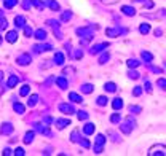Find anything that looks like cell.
Masks as SVG:
<instances>
[{
	"instance_id": "23",
	"label": "cell",
	"mask_w": 166,
	"mask_h": 156,
	"mask_svg": "<svg viewBox=\"0 0 166 156\" xmlns=\"http://www.w3.org/2000/svg\"><path fill=\"white\" fill-rule=\"evenodd\" d=\"M15 26L18 27V29H22V27L26 26V18L24 16H16L15 18Z\"/></svg>"
},
{
	"instance_id": "39",
	"label": "cell",
	"mask_w": 166,
	"mask_h": 156,
	"mask_svg": "<svg viewBox=\"0 0 166 156\" xmlns=\"http://www.w3.org/2000/svg\"><path fill=\"white\" fill-rule=\"evenodd\" d=\"M109 59H110V54H109V53H104V54L101 56V58H99V64H101V65H104Z\"/></svg>"
},
{
	"instance_id": "59",
	"label": "cell",
	"mask_w": 166,
	"mask_h": 156,
	"mask_svg": "<svg viewBox=\"0 0 166 156\" xmlns=\"http://www.w3.org/2000/svg\"><path fill=\"white\" fill-rule=\"evenodd\" d=\"M161 34H163V31H161V29H157V31H155V35H157V37H160Z\"/></svg>"
},
{
	"instance_id": "60",
	"label": "cell",
	"mask_w": 166,
	"mask_h": 156,
	"mask_svg": "<svg viewBox=\"0 0 166 156\" xmlns=\"http://www.w3.org/2000/svg\"><path fill=\"white\" fill-rule=\"evenodd\" d=\"M54 81V77H50L48 80H46V84H50V83H53Z\"/></svg>"
},
{
	"instance_id": "29",
	"label": "cell",
	"mask_w": 166,
	"mask_h": 156,
	"mask_svg": "<svg viewBox=\"0 0 166 156\" xmlns=\"http://www.w3.org/2000/svg\"><path fill=\"white\" fill-rule=\"evenodd\" d=\"M29 92H31V86H29V84H24V86H21V89H19V96H21V97L29 96Z\"/></svg>"
},
{
	"instance_id": "17",
	"label": "cell",
	"mask_w": 166,
	"mask_h": 156,
	"mask_svg": "<svg viewBox=\"0 0 166 156\" xmlns=\"http://www.w3.org/2000/svg\"><path fill=\"white\" fill-rule=\"evenodd\" d=\"M94 124L93 123H86L85 126H83V132H85L86 135H91V134H94Z\"/></svg>"
},
{
	"instance_id": "63",
	"label": "cell",
	"mask_w": 166,
	"mask_h": 156,
	"mask_svg": "<svg viewBox=\"0 0 166 156\" xmlns=\"http://www.w3.org/2000/svg\"><path fill=\"white\" fill-rule=\"evenodd\" d=\"M2 41H3V40H2V35H0V45H2Z\"/></svg>"
},
{
	"instance_id": "25",
	"label": "cell",
	"mask_w": 166,
	"mask_h": 156,
	"mask_svg": "<svg viewBox=\"0 0 166 156\" xmlns=\"http://www.w3.org/2000/svg\"><path fill=\"white\" fill-rule=\"evenodd\" d=\"M54 123H56V126L59 127V129H64V127L66 126H71V120H56V121H54Z\"/></svg>"
},
{
	"instance_id": "56",
	"label": "cell",
	"mask_w": 166,
	"mask_h": 156,
	"mask_svg": "<svg viewBox=\"0 0 166 156\" xmlns=\"http://www.w3.org/2000/svg\"><path fill=\"white\" fill-rule=\"evenodd\" d=\"M3 154H5V156H10V154H15V151H11V150L7 147V148L3 150Z\"/></svg>"
},
{
	"instance_id": "36",
	"label": "cell",
	"mask_w": 166,
	"mask_h": 156,
	"mask_svg": "<svg viewBox=\"0 0 166 156\" xmlns=\"http://www.w3.org/2000/svg\"><path fill=\"white\" fill-rule=\"evenodd\" d=\"M139 32H141L142 35H147V34L150 32V26H149V24H141V26H139Z\"/></svg>"
},
{
	"instance_id": "54",
	"label": "cell",
	"mask_w": 166,
	"mask_h": 156,
	"mask_svg": "<svg viewBox=\"0 0 166 156\" xmlns=\"http://www.w3.org/2000/svg\"><path fill=\"white\" fill-rule=\"evenodd\" d=\"M154 7V2H152V0H145L144 2V8H152Z\"/></svg>"
},
{
	"instance_id": "8",
	"label": "cell",
	"mask_w": 166,
	"mask_h": 156,
	"mask_svg": "<svg viewBox=\"0 0 166 156\" xmlns=\"http://www.w3.org/2000/svg\"><path fill=\"white\" fill-rule=\"evenodd\" d=\"M34 53H45V51H51L53 50V46L50 45V43H42V45H34Z\"/></svg>"
},
{
	"instance_id": "42",
	"label": "cell",
	"mask_w": 166,
	"mask_h": 156,
	"mask_svg": "<svg viewBox=\"0 0 166 156\" xmlns=\"http://www.w3.org/2000/svg\"><path fill=\"white\" fill-rule=\"evenodd\" d=\"M157 84H158L163 91H166V80H164V78H158V80H157Z\"/></svg>"
},
{
	"instance_id": "48",
	"label": "cell",
	"mask_w": 166,
	"mask_h": 156,
	"mask_svg": "<svg viewBox=\"0 0 166 156\" xmlns=\"http://www.w3.org/2000/svg\"><path fill=\"white\" fill-rule=\"evenodd\" d=\"M31 3H32V0H22V8L24 10H29L31 8Z\"/></svg>"
},
{
	"instance_id": "41",
	"label": "cell",
	"mask_w": 166,
	"mask_h": 156,
	"mask_svg": "<svg viewBox=\"0 0 166 156\" xmlns=\"http://www.w3.org/2000/svg\"><path fill=\"white\" fill-rule=\"evenodd\" d=\"M96 102H98V105L104 107V105H107V97H105V96H99V97H98V101H96Z\"/></svg>"
},
{
	"instance_id": "22",
	"label": "cell",
	"mask_w": 166,
	"mask_h": 156,
	"mask_svg": "<svg viewBox=\"0 0 166 156\" xmlns=\"http://www.w3.org/2000/svg\"><path fill=\"white\" fill-rule=\"evenodd\" d=\"M69 99H71L72 102H75V104H81L83 102V97L80 94H77V92H71L69 94Z\"/></svg>"
},
{
	"instance_id": "19",
	"label": "cell",
	"mask_w": 166,
	"mask_h": 156,
	"mask_svg": "<svg viewBox=\"0 0 166 156\" xmlns=\"http://www.w3.org/2000/svg\"><path fill=\"white\" fill-rule=\"evenodd\" d=\"M53 61H54V64H56V65H62L64 64V54L62 53H54Z\"/></svg>"
},
{
	"instance_id": "18",
	"label": "cell",
	"mask_w": 166,
	"mask_h": 156,
	"mask_svg": "<svg viewBox=\"0 0 166 156\" xmlns=\"http://www.w3.org/2000/svg\"><path fill=\"white\" fill-rule=\"evenodd\" d=\"M16 40H18V32H16V31L7 32V41H10V43H15Z\"/></svg>"
},
{
	"instance_id": "28",
	"label": "cell",
	"mask_w": 166,
	"mask_h": 156,
	"mask_svg": "<svg viewBox=\"0 0 166 156\" xmlns=\"http://www.w3.org/2000/svg\"><path fill=\"white\" fill-rule=\"evenodd\" d=\"M80 132H78V129H75V131H72V134H71V142H74V144H80Z\"/></svg>"
},
{
	"instance_id": "14",
	"label": "cell",
	"mask_w": 166,
	"mask_h": 156,
	"mask_svg": "<svg viewBox=\"0 0 166 156\" xmlns=\"http://www.w3.org/2000/svg\"><path fill=\"white\" fill-rule=\"evenodd\" d=\"M18 83H19V78L16 75H10L8 77V81H7V88H15Z\"/></svg>"
},
{
	"instance_id": "10",
	"label": "cell",
	"mask_w": 166,
	"mask_h": 156,
	"mask_svg": "<svg viewBox=\"0 0 166 156\" xmlns=\"http://www.w3.org/2000/svg\"><path fill=\"white\" fill-rule=\"evenodd\" d=\"M59 111H62V113H66V115H72V113H75V108H74V105H71V104H59Z\"/></svg>"
},
{
	"instance_id": "49",
	"label": "cell",
	"mask_w": 166,
	"mask_h": 156,
	"mask_svg": "<svg viewBox=\"0 0 166 156\" xmlns=\"http://www.w3.org/2000/svg\"><path fill=\"white\" fill-rule=\"evenodd\" d=\"M15 154H16V156H24V154H26V151H24V148L18 147V148L15 150Z\"/></svg>"
},
{
	"instance_id": "51",
	"label": "cell",
	"mask_w": 166,
	"mask_h": 156,
	"mask_svg": "<svg viewBox=\"0 0 166 156\" xmlns=\"http://www.w3.org/2000/svg\"><path fill=\"white\" fill-rule=\"evenodd\" d=\"M81 56H83V51H81V50H75L74 58H75V59H81Z\"/></svg>"
},
{
	"instance_id": "35",
	"label": "cell",
	"mask_w": 166,
	"mask_h": 156,
	"mask_svg": "<svg viewBox=\"0 0 166 156\" xmlns=\"http://www.w3.org/2000/svg\"><path fill=\"white\" fill-rule=\"evenodd\" d=\"M71 18H72V11H62V15H61V21L62 22L71 21Z\"/></svg>"
},
{
	"instance_id": "46",
	"label": "cell",
	"mask_w": 166,
	"mask_h": 156,
	"mask_svg": "<svg viewBox=\"0 0 166 156\" xmlns=\"http://www.w3.org/2000/svg\"><path fill=\"white\" fill-rule=\"evenodd\" d=\"M142 94V88L141 86H136L134 89H133V96H136V97H139Z\"/></svg>"
},
{
	"instance_id": "21",
	"label": "cell",
	"mask_w": 166,
	"mask_h": 156,
	"mask_svg": "<svg viewBox=\"0 0 166 156\" xmlns=\"http://www.w3.org/2000/svg\"><path fill=\"white\" fill-rule=\"evenodd\" d=\"M56 84L61 88V89H67V86H69V81L64 78V77H59V78H56Z\"/></svg>"
},
{
	"instance_id": "47",
	"label": "cell",
	"mask_w": 166,
	"mask_h": 156,
	"mask_svg": "<svg viewBox=\"0 0 166 156\" xmlns=\"http://www.w3.org/2000/svg\"><path fill=\"white\" fill-rule=\"evenodd\" d=\"M144 89H145V91H147L149 94L152 92V83H150L149 80H145V83H144Z\"/></svg>"
},
{
	"instance_id": "15",
	"label": "cell",
	"mask_w": 166,
	"mask_h": 156,
	"mask_svg": "<svg viewBox=\"0 0 166 156\" xmlns=\"http://www.w3.org/2000/svg\"><path fill=\"white\" fill-rule=\"evenodd\" d=\"M34 38L43 41V40L46 38V31H45V29H37V31L34 32Z\"/></svg>"
},
{
	"instance_id": "3",
	"label": "cell",
	"mask_w": 166,
	"mask_h": 156,
	"mask_svg": "<svg viewBox=\"0 0 166 156\" xmlns=\"http://www.w3.org/2000/svg\"><path fill=\"white\" fill-rule=\"evenodd\" d=\"M104 145H105V137H104L102 134H98V135H96V142H94V147H93L94 153H96V154L102 153V151H104Z\"/></svg>"
},
{
	"instance_id": "38",
	"label": "cell",
	"mask_w": 166,
	"mask_h": 156,
	"mask_svg": "<svg viewBox=\"0 0 166 156\" xmlns=\"http://www.w3.org/2000/svg\"><path fill=\"white\" fill-rule=\"evenodd\" d=\"M128 77H129L131 80H137V78L141 77V73H139V72H136V70H133V69H131L129 72H128Z\"/></svg>"
},
{
	"instance_id": "64",
	"label": "cell",
	"mask_w": 166,
	"mask_h": 156,
	"mask_svg": "<svg viewBox=\"0 0 166 156\" xmlns=\"http://www.w3.org/2000/svg\"><path fill=\"white\" fill-rule=\"evenodd\" d=\"M137 2H144V0H137Z\"/></svg>"
},
{
	"instance_id": "32",
	"label": "cell",
	"mask_w": 166,
	"mask_h": 156,
	"mask_svg": "<svg viewBox=\"0 0 166 156\" xmlns=\"http://www.w3.org/2000/svg\"><path fill=\"white\" fill-rule=\"evenodd\" d=\"M32 5H34L38 11H42V10L46 7V3H45V2H42V0H32Z\"/></svg>"
},
{
	"instance_id": "2",
	"label": "cell",
	"mask_w": 166,
	"mask_h": 156,
	"mask_svg": "<svg viewBox=\"0 0 166 156\" xmlns=\"http://www.w3.org/2000/svg\"><path fill=\"white\" fill-rule=\"evenodd\" d=\"M136 127V121H134V118L133 116H128L126 120H124L121 124H120V131L123 132V134H131V131Z\"/></svg>"
},
{
	"instance_id": "9",
	"label": "cell",
	"mask_w": 166,
	"mask_h": 156,
	"mask_svg": "<svg viewBox=\"0 0 166 156\" xmlns=\"http://www.w3.org/2000/svg\"><path fill=\"white\" fill-rule=\"evenodd\" d=\"M34 129L37 131V132H40V134H43V135H51V131L48 129V127H46V124L43 126V124H40V123H35L34 124Z\"/></svg>"
},
{
	"instance_id": "31",
	"label": "cell",
	"mask_w": 166,
	"mask_h": 156,
	"mask_svg": "<svg viewBox=\"0 0 166 156\" xmlns=\"http://www.w3.org/2000/svg\"><path fill=\"white\" fill-rule=\"evenodd\" d=\"M18 5V0H3V7L7 10H11L13 7H16Z\"/></svg>"
},
{
	"instance_id": "50",
	"label": "cell",
	"mask_w": 166,
	"mask_h": 156,
	"mask_svg": "<svg viewBox=\"0 0 166 156\" xmlns=\"http://www.w3.org/2000/svg\"><path fill=\"white\" fill-rule=\"evenodd\" d=\"M80 145H81L83 148H90V142H88L86 139H81V140H80Z\"/></svg>"
},
{
	"instance_id": "61",
	"label": "cell",
	"mask_w": 166,
	"mask_h": 156,
	"mask_svg": "<svg viewBox=\"0 0 166 156\" xmlns=\"http://www.w3.org/2000/svg\"><path fill=\"white\" fill-rule=\"evenodd\" d=\"M2 18H3V11H2V10H0V19H2Z\"/></svg>"
},
{
	"instance_id": "44",
	"label": "cell",
	"mask_w": 166,
	"mask_h": 156,
	"mask_svg": "<svg viewBox=\"0 0 166 156\" xmlns=\"http://www.w3.org/2000/svg\"><path fill=\"white\" fill-rule=\"evenodd\" d=\"M7 27H8V21L5 18H2V19H0V31H5Z\"/></svg>"
},
{
	"instance_id": "30",
	"label": "cell",
	"mask_w": 166,
	"mask_h": 156,
	"mask_svg": "<svg viewBox=\"0 0 166 156\" xmlns=\"http://www.w3.org/2000/svg\"><path fill=\"white\" fill-rule=\"evenodd\" d=\"M121 107H123V101H121V99H120V97L114 99V101H112V108H114V110H120Z\"/></svg>"
},
{
	"instance_id": "57",
	"label": "cell",
	"mask_w": 166,
	"mask_h": 156,
	"mask_svg": "<svg viewBox=\"0 0 166 156\" xmlns=\"http://www.w3.org/2000/svg\"><path fill=\"white\" fill-rule=\"evenodd\" d=\"M101 2H104V3H109V5H114V3H117L118 0H101Z\"/></svg>"
},
{
	"instance_id": "34",
	"label": "cell",
	"mask_w": 166,
	"mask_h": 156,
	"mask_svg": "<svg viewBox=\"0 0 166 156\" xmlns=\"http://www.w3.org/2000/svg\"><path fill=\"white\" fill-rule=\"evenodd\" d=\"M141 56H142V59H144L147 64H150V62H152V59H154L152 53H149V51H142V53H141Z\"/></svg>"
},
{
	"instance_id": "5",
	"label": "cell",
	"mask_w": 166,
	"mask_h": 156,
	"mask_svg": "<svg viewBox=\"0 0 166 156\" xmlns=\"http://www.w3.org/2000/svg\"><path fill=\"white\" fill-rule=\"evenodd\" d=\"M150 156H166V147L164 145H154L149 150Z\"/></svg>"
},
{
	"instance_id": "37",
	"label": "cell",
	"mask_w": 166,
	"mask_h": 156,
	"mask_svg": "<svg viewBox=\"0 0 166 156\" xmlns=\"http://www.w3.org/2000/svg\"><path fill=\"white\" fill-rule=\"evenodd\" d=\"M126 64H128V67H129V69H136V67H139V64H141V62L137 61V59H128V62H126Z\"/></svg>"
},
{
	"instance_id": "13",
	"label": "cell",
	"mask_w": 166,
	"mask_h": 156,
	"mask_svg": "<svg viewBox=\"0 0 166 156\" xmlns=\"http://www.w3.org/2000/svg\"><path fill=\"white\" fill-rule=\"evenodd\" d=\"M121 13H123V15H126V16H134L136 15V8H133L129 5H123L121 7Z\"/></svg>"
},
{
	"instance_id": "1",
	"label": "cell",
	"mask_w": 166,
	"mask_h": 156,
	"mask_svg": "<svg viewBox=\"0 0 166 156\" xmlns=\"http://www.w3.org/2000/svg\"><path fill=\"white\" fill-rule=\"evenodd\" d=\"M94 29L98 31V26H88V27H80V29H77V35L81 37V45H86L88 41L93 40Z\"/></svg>"
},
{
	"instance_id": "27",
	"label": "cell",
	"mask_w": 166,
	"mask_h": 156,
	"mask_svg": "<svg viewBox=\"0 0 166 156\" xmlns=\"http://www.w3.org/2000/svg\"><path fill=\"white\" fill-rule=\"evenodd\" d=\"M37 102H38V94H32V96L29 97V101H27V105L32 108V107L37 105Z\"/></svg>"
},
{
	"instance_id": "16",
	"label": "cell",
	"mask_w": 166,
	"mask_h": 156,
	"mask_svg": "<svg viewBox=\"0 0 166 156\" xmlns=\"http://www.w3.org/2000/svg\"><path fill=\"white\" fill-rule=\"evenodd\" d=\"M34 139H35V132H34V131H27L26 135H24V144H27V145L32 144Z\"/></svg>"
},
{
	"instance_id": "40",
	"label": "cell",
	"mask_w": 166,
	"mask_h": 156,
	"mask_svg": "<svg viewBox=\"0 0 166 156\" xmlns=\"http://www.w3.org/2000/svg\"><path fill=\"white\" fill-rule=\"evenodd\" d=\"M77 116H78V120H88V113L85 111V110H80V111H77Z\"/></svg>"
},
{
	"instance_id": "33",
	"label": "cell",
	"mask_w": 166,
	"mask_h": 156,
	"mask_svg": "<svg viewBox=\"0 0 166 156\" xmlns=\"http://www.w3.org/2000/svg\"><path fill=\"white\" fill-rule=\"evenodd\" d=\"M104 89H105L107 92H115V91H117V84H115V83H105V84H104Z\"/></svg>"
},
{
	"instance_id": "52",
	"label": "cell",
	"mask_w": 166,
	"mask_h": 156,
	"mask_svg": "<svg viewBox=\"0 0 166 156\" xmlns=\"http://www.w3.org/2000/svg\"><path fill=\"white\" fill-rule=\"evenodd\" d=\"M149 69L152 70V72H155V73H161V67H154V65H149Z\"/></svg>"
},
{
	"instance_id": "45",
	"label": "cell",
	"mask_w": 166,
	"mask_h": 156,
	"mask_svg": "<svg viewBox=\"0 0 166 156\" xmlns=\"http://www.w3.org/2000/svg\"><path fill=\"white\" fill-rule=\"evenodd\" d=\"M120 120H121V118H120V115H118V113H114V115H112V116H110V121H112L114 124L120 123Z\"/></svg>"
},
{
	"instance_id": "7",
	"label": "cell",
	"mask_w": 166,
	"mask_h": 156,
	"mask_svg": "<svg viewBox=\"0 0 166 156\" xmlns=\"http://www.w3.org/2000/svg\"><path fill=\"white\" fill-rule=\"evenodd\" d=\"M18 65H29L32 62V58H31V54L29 53H22L18 56V59H16Z\"/></svg>"
},
{
	"instance_id": "26",
	"label": "cell",
	"mask_w": 166,
	"mask_h": 156,
	"mask_svg": "<svg viewBox=\"0 0 166 156\" xmlns=\"http://www.w3.org/2000/svg\"><path fill=\"white\" fill-rule=\"evenodd\" d=\"M13 110H15L16 113H19V115H22V113L26 111V107L22 104H19V102H15L13 104Z\"/></svg>"
},
{
	"instance_id": "20",
	"label": "cell",
	"mask_w": 166,
	"mask_h": 156,
	"mask_svg": "<svg viewBox=\"0 0 166 156\" xmlns=\"http://www.w3.org/2000/svg\"><path fill=\"white\" fill-rule=\"evenodd\" d=\"M93 89H94V86H93V84H90V83L81 84V86H80V91H81L83 94H91V92H93Z\"/></svg>"
},
{
	"instance_id": "53",
	"label": "cell",
	"mask_w": 166,
	"mask_h": 156,
	"mask_svg": "<svg viewBox=\"0 0 166 156\" xmlns=\"http://www.w3.org/2000/svg\"><path fill=\"white\" fill-rule=\"evenodd\" d=\"M141 110H142L141 107H134V105H131V107H129V111H131V113H139Z\"/></svg>"
},
{
	"instance_id": "24",
	"label": "cell",
	"mask_w": 166,
	"mask_h": 156,
	"mask_svg": "<svg viewBox=\"0 0 166 156\" xmlns=\"http://www.w3.org/2000/svg\"><path fill=\"white\" fill-rule=\"evenodd\" d=\"M46 7H50L53 11H59V3L56 2V0H46Z\"/></svg>"
},
{
	"instance_id": "58",
	"label": "cell",
	"mask_w": 166,
	"mask_h": 156,
	"mask_svg": "<svg viewBox=\"0 0 166 156\" xmlns=\"http://www.w3.org/2000/svg\"><path fill=\"white\" fill-rule=\"evenodd\" d=\"M43 123H45V124L48 126V124H51V123H53V120H51L50 116H46V118H43Z\"/></svg>"
},
{
	"instance_id": "11",
	"label": "cell",
	"mask_w": 166,
	"mask_h": 156,
	"mask_svg": "<svg viewBox=\"0 0 166 156\" xmlns=\"http://www.w3.org/2000/svg\"><path fill=\"white\" fill-rule=\"evenodd\" d=\"M105 48H109V43H98V45H94L91 50H90V53L91 54H99L102 50H105Z\"/></svg>"
},
{
	"instance_id": "12",
	"label": "cell",
	"mask_w": 166,
	"mask_h": 156,
	"mask_svg": "<svg viewBox=\"0 0 166 156\" xmlns=\"http://www.w3.org/2000/svg\"><path fill=\"white\" fill-rule=\"evenodd\" d=\"M0 132H2L3 135H10L13 132V124L11 123H3L2 127H0Z\"/></svg>"
},
{
	"instance_id": "62",
	"label": "cell",
	"mask_w": 166,
	"mask_h": 156,
	"mask_svg": "<svg viewBox=\"0 0 166 156\" xmlns=\"http://www.w3.org/2000/svg\"><path fill=\"white\" fill-rule=\"evenodd\" d=\"M2 80H3V73H2V72H0V81H2Z\"/></svg>"
},
{
	"instance_id": "4",
	"label": "cell",
	"mask_w": 166,
	"mask_h": 156,
	"mask_svg": "<svg viewBox=\"0 0 166 156\" xmlns=\"http://www.w3.org/2000/svg\"><path fill=\"white\" fill-rule=\"evenodd\" d=\"M46 24L53 29V32H54V37L56 38H62L64 35H62V31H61V26H59V22L58 21H54V19H48L46 21Z\"/></svg>"
},
{
	"instance_id": "6",
	"label": "cell",
	"mask_w": 166,
	"mask_h": 156,
	"mask_svg": "<svg viewBox=\"0 0 166 156\" xmlns=\"http://www.w3.org/2000/svg\"><path fill=\"white\" fill-rule=\"evenodd\" d=\"M121 34H126V29H121V27H109V29L105 31L107 37H118Z\"/></svg>"
},
{
	"instance_id": "55",
	"label": "cell",
	"mask_w": 166,
	"mask_h": 156,
	"mask_svg": "<svg viewBox=\"0 0 166 156\" xmlns=\"http://www.w3.org/2000/svg\"><path fill=\"white\" fill-rule=\"evenodd\" d=\"M74 72H75V70H74L72 67H66L62 73H64V75H67V73H74Z\"/></svg>"
},
{
	"instance_id": "43",
	"label": "cell",
	"mask_w": 166,
	"mask_h": 156,
	"mask_svg": "<svg viewBox=\"0 0 166 156\" xmlns=\"http://www.w3.org/2000/svg\"><path fill=\"white\" fill-rule=\"evenodd\" d=\"M22 31H24V35H26V37H32V27L24 26V27H22Z\"/></svg>"
}]
</instances>
